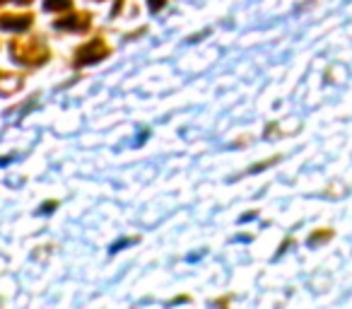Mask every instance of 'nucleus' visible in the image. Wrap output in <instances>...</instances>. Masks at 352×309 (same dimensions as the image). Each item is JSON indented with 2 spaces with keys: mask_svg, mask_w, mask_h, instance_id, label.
<instances>
[{
  "mask_svg": "<svg viewBox=\"0 0 352 309\" xmlns=\"http://www.w3.org/2000/svg\"><path fill=\"white\" fill-rule=\"evenodd\" d=\"M164 3H166V0H150V10L152 12L162 10V8H164Z\"/></svg>",
  "mask_w": 352,
  "mask_h": 309,
  "instance_id": "nucleus-8",
  "label": "nucleus"
},
{
  "mask_svg": "<svg viewBox=\"0 0 352 309\" xmlns=\"http://www.w3.org/2000/svg\"><path fill=\"white\" fill-rule=\"evenodd\" d=\"M22 85H25V78H22V75L0 70V94L10 97V94H15L17 89H22Z\"/></svg>",
  "mask_w": 352,
  "mask_h": 309,
  "instance_id": "nucleus-4",
  "label": "nucleus"
},
{
  "mask_svg": "<svg viewBox=\"0 0 352 309\" xmlns=\"http://www.w3.org/2000/svg\"><path fill=\"white\" fill-rule=\"evenodd\" d=\"M10 56L22 65H44L49 61V46L39 36H17L10 44Z\"/></svg>",
  "mask_w": 352,
  "mask_h": 309,
  "instance_id": "nucleus-1",
  "label": "nucleus"
},
{
  "mask_svg": "<svg viewBox=\"0 0 352 309\" xmlns=\"http://www.w3.org/2000/svg\"><path fill=\"white\" fill-rule=\"evenodd\" d=\"M15 3H22V6H27V3H34V0H15Z\"/></svg>",
  "mask_w": 352,
  "mask_h": 309,
  "instance_id": "nucleus-9",
  "label": "nucleus"
},
{
  "mask_svg": "<svg viewBox=\"0 0 352 309\" xmlns=\"http://www.w3.org/2000/svg\"><path fill=\"white\" fill-rule=\"evenodd\" d=\"M32 20H34L32 15H0V27H3V30L22 32V30H30Z\"/></svg>",
  "mask_w": 352,
  "mask_h": 309,
  "instance_id": "nucleus-5",
  "label": "nucleus"
},
{
  "mask_svg": "<svg viewBox=\"0 0 352 309\" xmlns=\"http://www.w3.org/2000/svg\"><path fill=\"white\" fill-rule=\"evenodd\" d=\"M54 27L58 30H68V32H85L89 30V12H75L70 17H60L54 22Z\"/></svg>",
  "mask_w": 352,
  "mask_h": 309,
  "instance_id": "nucleus-3",
  "label": "nucleus"
},
{
  "mask_svg": "<svg viewBox=\"0 0 352 309\" xmlns=\"http://www.w3.org/2000/svg\"><path fill=\"white\" fill-rule=\"evenodd\" d=\"M3 3H8V0H0V6H3Z\"/></svg>",
  "mask_w": 352,
  "mask_h": 309,
  "instance_id": "nucleus-10",
  "label": "nucleus"
},
{
  "mask_svg": "<svg viewBox=\"0 0 352 309\" xmlns=\"http://www.w3.org/2000/svg\"><path fill=\"white\" fill-rule=\"evenodd\" d=\"M111 54V46L97 36V39H89L87 44H82L78 51H75V65H89V63H97V61L107 58Z\"/></svg>",
  "mask_w": 352,
  "mask_h": 309,
  "instance_id": "nucleus-2",
  "label": "nucleus"
},
{
  "mask_svg": "<svg viewBox=\"0 0 352 309\" xmlns=\"http://www.w3.org/2000/svg\"><path fill=\"white\" fill-rule=\"evenodd\" d=\"M44 8L49 12H68L73 10V0H46Z\"/></svg>",
  "mask_w": 352,
  "mask_h": 309,
  "instance_id": "nucleus-6",
  "label": "nucleus"
},
{
  "mask_svg": "<svg viewBox=\"0 0 352 309\" xmlns=\"http://www.w3.org/2000/svg\"><path fill=\"white\" fill-rule=\"evenodd\" d=\"M333 239V230H316L311 237H309V244L316 246V244H323V242Z\"/></svg>",
  "mask_w": 352,
  "mask_h": 309,
  "instance_id": "nucleus-7",
  "label": "nucleus"
}]
</instances>
